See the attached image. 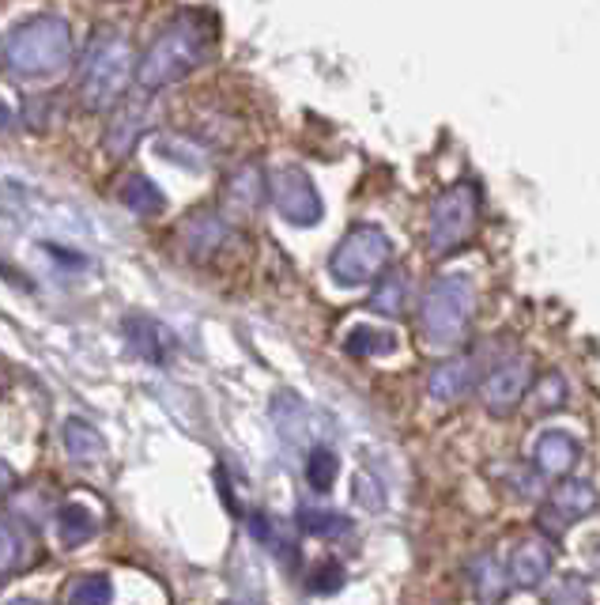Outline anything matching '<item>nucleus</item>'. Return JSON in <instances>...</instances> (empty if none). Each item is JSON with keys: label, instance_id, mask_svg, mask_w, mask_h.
Returning a JSON list of instances; mask_svg holds the SVG:
<instances>
[{"label": "nucleus", "instance_id": "1", "mask_svg": "<svg viewBox=\"0 0 600 605\" xmlns=\"http://www.w3.org/2000/svg\"><path fill=\"white\" fill-rule=\"evenodd\" d=\"M216 49V20L204 12H182L136 61V83L144 91H162L182 83Z\"/></svg>", "mask_w": 600, "mask_h": 605}, {"label": "nucleus", "instance_id": "2", "mask_svg": "<svg viewBox=\"0 0 600 605\" xmlns=\"http://www.w3.org/2000/svg\"><path fill=\"white\" fill-rule=\"evenodd\" d=\"M76 38L61 15H31L0 42V65L15 80H49L72 65Z\"/></svg>", "mask_w": 600, "mask_h": 605}, {"label": "nucleus", "instance_id": "3", "mask_svg": "<svg viewBox=\"0 0 600 605\" xmlns=\"http://www.w3.org/2000/svg\"><path fill=\"white\" fill-rule=\"evenodd\" d=\"M133 76H136L133 42L114 27H99L80 54L76 99H80L83 110H110L114 102H122Z\"/></svg>", "mask_w": 600, "mask_h": 605}, {"label": "nucleus", "instance_id": "4", "mask_svg": "<svg viewBox=\"0 0 600 605\" xmlns=\"http://www.w3.org/2000/svg\"><path fill=\"white\" fill-rule=\"evenodd\" d=\"M476 306V288L468 272H442L431 280L419 303V329H423L427 345L434 348H453L468 334Z\"/></svg>", "mask_w": 600, "mask_h": 605}, {"label": "nucleus", "instance_id": "5", "mask_svg": "<svg viewBox=\"0 0 600 605\" xmlns=\"http://www.w3.org/2000/svg\"><path fill=\"white\" fill-rule=\"evenodd\" d=\"M479 224V186L476 182H453L442 190L431 204V220H427V250L434 258L461 250L473 238Z\"/></svg>", "mask_w": 600, "mask_h": 605}, {"label": "nucleus", "instance_id": "6", "mask_svg": "<svg viewBox=\"0 0 600 605\" xmlns=\"http://www.w3.org/2000/svg\"><path fill=\"white\" fill-rule=\"evenodd\" d=\"M393 261V243L382 227L374 224H359L340 238L337 250L329 258V277L340 288H359L378 280Z\"/></svg>", "mask_w": 600, "mask_h": 605}, {"label": "nucleus", "instance_id": "7", "mask_svg": "<svg viewBox=\"0 0 600 605\" xmlns=\"http://www.w3.org/2000/svg\"><path fill=\"white\" fill-rule=\"evenodd\" d=\"M269 198L276 204V212L295 227H314L321 220L325 204H321V193H317L314 178L306 175L303 167L295 164H284L269 175Z\"/></svg>", "mask_w": 600, "mask_h": 605}, {"label": "nucleus", "instance_id": "8", "mask_svg": "<svg viewBox=\"0 0 600 605\" xmlns=\"http://www.w3.org/2000/svg\"><path fill=\"white\" fill-rule=\"evenodd\" d=\"M529 386H533V360L529 356H510V360L491 368L479 397H484V408L491 416H510L513 408L525 402Z\"/></svg>", "mask_w": 600, "mask_h": 605}, {"label": "nucleus", "instance_id": "9", "mask_svg": "<svg viewBox=\"0 0 600 605\" xmlns=\"http://www.w3.org/2000/svg\"><path fill=\"white\" fill-rule=\"evenodd\" d=\"M552 564H555V552H552V541L547 538H525L513 545L510 552V579L518 591H536L547 575H552Z\"/></svg>", "mask_w": 600, "mask_h": 605}, {"label": "nucleus", "instance_id": "10", "mask_svg": "<svg viewBox=\"0 0 600 605\" xmlns=\"http://www.w3.org/2000/svg\"><path fill=\"white\" fill-rule=\"evenodd\" d=\"M578 458H581V442L567 436V432H544L533 447L536 473L544 477H567Z\"/></svg>", "mask_w": 600, "mask_h": 605}, {"label": "nucleus", "instance_id": "11", "mask_svg": "<svg viewBox=\"0 0 600 605\" xmlns=\"http://www.w3.org/2000/svg\"><path fill=\"white\" fill-rule=\"evenodd\" d=\"M473 360L468 356H457V360H442L439 368L427 374V394L434 402L450 405V402H461V397L473 390Z\"/></svg>", "mask_w": 600, "mask_h": 605}, {"label": "nucleus", "instance_id": "12", "mask_svg": "<svg viewBox=\"0 0 600 605\" xmlns=\"http://www.w3.org/2000/svg\"><path fill=\"white\" fill-rule=\"evenodd\" d=\"M223 198H227L230 212H257L264 204V198H269V175H264L257 164L238 167L235 175L227 178Z\"/></svg>", "mask_w": 600, "mask_h": 605}, {"label": "nucleus", "instance_id": "13", "mask_svg": "<svg viewBox=\"0 0 600 605\" xmlns=\"http://www.w3.org/2000/svg\"><path fill=\"white\" fill-rule=\"evenodd\" d=\"M54 530L65 549H80V545H88L99 534V515L88 504H80V500H68V504L57 507Z\"/></svg>", "mask_w": 600, "mask_h": 605}, {"label": "nucleus", "instance_id": "14", "mask_svg": "<svg viewBox=\"0 0 600 605\" xmlns=\"http://www.w3.org/2000/svg\"><path fill=\"white\" fill-rule=\"evenodd\" d=\"M125 334H128V345L140 360L148 363H162L170 352H174V337L151 318H128L125 322Z\"/></svg>", "mask_w": 600, "mask_h": 605}, {"label": "nucleus", "instance_id": "15", "mask_svg": "<svg viewBox=\"0 0 600 605\" xmlns=\"http://www.w3.org/2000/svg\"><path fill=\"white\" fill-rule=\"evenodd\" d=\"M547 507L555 511V515L563 518V523H581L586 515H593L597 507V489L589 481H563L559 489H552V500H547Z\"/></svg>", "mask_w": 600, "mask_h": 605}, {"label": "nucleus", "instance_id": "16", "mask_svg": "<svg viewBox=\"0 0 600 605\" xmlns=\"http://www.w3.org/2000/svg\"><path fill=\"white\" fill-rule=\"evenodd\" d=\"M182 235H185V246L193 250V258L196 261H208L212 254H216L219 246L227 243L230 227L223 224V220L212 216V212H193V220L182 227Z\"/></svg>", "mask_w": 600, "mask_h": 605}, {"label": "nucleus", "instance_id": "17", "mask_svg": "<svg viewBox=\"0 0 600 605\" xmlns=\"http://www.w3.org/2000/svg\"><path fill=\"white\" fill-rule=\"evenodd\" d=\"M65 450L76 458V462L99 466L102 458H106V439H102V432L95 428V424L72 416V421L65 424Z\"/></svg>", "mask_w": 600, "mask_h": 605}, {"label": "nucleus", "instance_id": "18", "mask_svg": "<svg viewBox=\"0 0 600 605\" xmlns=\"http://www.w3.org/2000/svg\"><path fill=\"white\" fill-rule=\"evenodd\" d=\"M117 198H122L125 209L136 212V216H162V209H167V198H162V190L148 175H128Z\"/></svg>", "mask_w": 600, "mask_h": 605}, {"label": "nucleus", "instance_id": "19", "mask_svg": "<svg viewBox=\"0 0 600 605\" xmlns=\"http://www.w3.org/2000/svg\"><path fill=\"white\" fill-rule=\"evenodd\" d=\"M144 110L140 107H125L122 114L114 117V125H110V133H106V148H110V156H128L133 152V144L140 141V133H144Z\"/></svg>", "mask_w": 600, "mask_h": 605}, {"label": "nucleus", "instance_id": "20", "mask_svg": "<svg viewBox=\"0 0 600 605\" xmlns=\"http://www.w3.org/2000/svg\"><path fill=\"white\" fill-rule=\"evenodd\" d=\"M272 416L280 424V436L291 439V447H303L306 436H310V428H306V405L295 394H280L276 405H272Z\"/></svg>", "mask_w": 600, "mask_h": 605}, {"label": "nucleus", "instance_id": "21", "mask_svg": "<svg viewBox=\"0 0 600 605\" xmlns=\"http://www.w3.org/2000/svg\"><path fill=\"white\" fill-rule=\"evenodd\" d=\"M298 530H306L310 538H344L351 530V518H344L340 511H325V507H298Z\"/></svg>", "mask_w": 600, "mask_h": 605}, {"label": "nucleus", "instance_id": "22", "mask_svg": "<svg viewBox=\"0 0 600 605\" xmlns=\"http://www.w3.org/2000/svg\"><path fill=\"white\" fill-rule=\"evenodd\" d=\"M405 292H408L405 272H400V269H385L366 306H371V311H378V314H400V311H405Z\"/></svg>", "mask_w": 600, "mask_h": 605}, {"label": "nucleus", "instance_id": "23", "mask_svg": "<svg viewBox=\"0 0 600 605\" xmlns=\"http://www.w3.org/2000/svg\"><path fill=\"white\" fill-rule=\"evenodd\" d=\"M250 530H253V538L261 541L269 552H276V557L284 560V564H295V560H298L295 541L287 538L284 526H280L272 515H253V518H250Z\"/></svg>", "mask_w": 600, "mask_h": 605}, {"label": "nucleus", "instance_id": "24", "mask_svg": "<svg viewBox=\"0 0 600 605\" xmlns=\"http://www.w3.org/2000/svg\"><path fill=\"white\" fill-rule=\"evenodd\" d=\"M468 579H473V586H476V598H484V602L502 598L506 583H510V579L499 572V560H495L491 552H484V557L473 560V568H468Z\"/></svg>", "mask_w": 600, "mask_h": 605}, {"label": "nucleus", "instance_id": "25", "mask_svg": "<svg viewBox=\"0 0 600 605\" xmlns=\"http://www.w3.org/2000/svg\"><path fill=\"white\" fill-rule=\"evenodd\" d=\"M344 348L351 356H385L397 348V337L389 329H374V326H355L344 340Z\"/></svg>", "mask_w": 600, "mask_h": 605}, {"label": "nucleus", "instance_id": "26", "mask_svg": "<svg viewBox=\"0 0 600 605\" xmlns=\"http://www.w3.org/2000/svg\"><path fill=\"white\" fill-rule=\"evenodd\" d=\"M27 560V541H23L20 526H12L8 518H0V579L20 572Z\"/></svg>", "mask_w": 600, "mask_h": 605}, {"label": "nucleus", "instance_id": "27", "mask_svg": "<svg viewBox=\"0 0 600 605\" xmlns=\"http://www.w3.org/2000/svg\"><path fill=\"white\" fill-rule=\"evenodd\" d=\"M340 477V458L332 455L329 447H314L310 458H306V481H310L314 492H329Z\"/></svg>", "mask_w": 600, "mask_h": 605}, {"label": "nucleus", "instance_id": "28", "mask_svg": "<svg viewBox=\"0 0 600 605\" xmlns=\"http://www.w3.org/2000/svg\"><path fill=\"white\" fill-rule=\"evenodd\" d=\"M114 598V583L106 575H76L65 591V602H80V605H102Z\"/></svg>", "mask_w": 600, "mask_h": 605}, {"label": "nucleus", "instance_id": "29", "mask_svg": "<svg viewBox=\"0 0 600 605\" xmlns=\"http://www.w3.org/2000/svg\"><path fill=\"white\" fill-rule=\"evenodd\" d=\"M567 397H570V386H567V379H563L559 371H547L544 379H540V386H536V408L540 413H559V408L567 405Z\"/></svg>", "mask_w": 600, "mask_h": 605}, {"label": "nucleus", "instance_id": "30", "mask_svg": "<svg viewBox=\"0 0 600 605\" xmlns=\"http://www.w3.org/2000/svg\"><path fill=\"white\" fill-rule=\"evenodd\" d=\"M340 586H344V564H340V560H325V564L314 572L310 591L314 594H332V591H340Z\"/></svg>", "mask_w": 600, "mask_h": 605}, {"label": "nucleus", "instance_id": "31", "mask_svg": "<svg viewBox=\"0 0 600 605\" xmlns=\"http://www.w3.org/2000/svg\"><path fill=\"white\" fill-rule=\"evenodd\" d=\"M544 598L552 602V605H563V602H570V605H574V602H578V605H586V602H589V586L581 583L578 575H567L559 586H555V591H547Z\"/></svg>", "mask_w": 600, "mask_h": 605}, {"label": "nucleus", "instance_id": "32", "mask_svg": "<svg viewBox=\"0 0 600 605\" xmlns=\"http://www.w3.org/2000/svg\"><path fill=\"white\" fill-rule=\"evenodd\" d=\"M355 500L363 504L366 511H378L385 504V492L374 484V477H366V473H359L355 477Z\"/></svg>", "mask_w": 600, "mask_h": 605}, {"label": "nucleus", "instance_id": "33", "mask_svg": "<svg viewBox=\"0 0 600 605\" xmlns=\"http://www.w3.org/2000/svg\"><path fill=\"white\" fill-rule=\"evenodd\" d=\"M12 489H15V470L0 458V500L12 496Z\"/></svg>", "mask_w": 600, "mask_h": 605}, {"label": "nucleus", "instance_id": "34", "mask_svg": "<svg viewBox=\"0 0 600 605\" xmlns=\"http://www.w3.org/2000/svg\"><path fill=\"white\" fill-rule=\"evenodd\" d=\"M8 125H12V107L0 99V130H8Z\"/></svg>", "mask_w": 600, "mask_h": 605}, {"label": "nucleus", "instance_id": "35", "mask_svg": "<svg viewBox=\"0 0 600 605\" xmlns=\"http://www.w3.org/2000/svg\"><path fill=\"white\" fill-rule=\"evenodd\" d=\"M589 560H593V572L600 575V538L593 541V549H589Z\"/></svg>", "mask_w": 600, "mask_h": 605}]
</instances>
